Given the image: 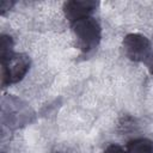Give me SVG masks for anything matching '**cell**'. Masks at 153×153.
Instances as JSON below:
<instances>
[{"label": "cell", "mask_w": 153, "mask_h": 153, "mask_svg": "<svg viewBox=\"0 0 153 153\" xmlns=\"http://www.w3.org/2000/svg\"><path fill=\"white\" fill-rule=\"evenodd\" d=\"M73 33L76 38L79 48L84 53H88L94 49L102 38V27L97 19L87 17L72 24Z\"/></svg>", "instance_id": "obj_1"}, {"label": "cell", "mask_w": 153, "mask_h": 153, "mask_svg": "<svg viewBox=\"0 0 153 153\" xmlns=\"http://www.w3.org/2000/svg\"><path fill=\"white\" fill-rule=\"evenodd\" d=\"M30 68V59L24 54L13 53L1 59V84L7 86L20 81Z\"/></svg>", "instance_id": "obj_2"}, {"label": "cell", "mask_w": 153, "mask_h": 153, "mask_svg": "<svg viewBox=\"0 0 153 153\" xmlns=\"http://www.w3.org/2000/svg\"><path fill=\"white\" fill-rule=\"evenodd\" d=\"M123 49L128 59L135 62L146 61L151 51L149 39L141 33H129L123 38Z\"/></svg>", "instance_id": "obj_3"}, {"label": "cell", "mask_w": 153, "mask_h": 153, "mask_svg": "<svg viewBox=\"0 0 153 153\" xmlns=\"http://www.w3.org/2000/svg\"><path fill=\"white\" fill-rule=\"evenodd\" d=\"M98 2L92 0H71L63 4V13L73 24L80 19L91 17L90 14L97 8Z\"/></svg>", "instance_id": "obj_4"}, {"label": "cell", "mask_w": 153, "mask_h": 153, "mask_svg": "<svg viewBox=\"0 0 153 153\" xmlns=\"http://www.w3.org/2000/svg\"><path fill=\"white\" fill-rule=\"evenodd\" d=\"M126 151L127 153H153V141L146 137L130 140Z\"/></svg>", "instance_id": "obj_5"}, {"label": "cell", "mask_w": 153, "mask_h": 153, "mask_svg": "<svg viewBox=\"0 0 153 153\" xmlns=\"http://www.w3.org/2000/svg\"><path fill=\"white\" fill-rule=\"evenodd\" d=\"M13 54V39L11 36L1 35L0 38V56L1 59Z\"/></svg>", "instance_id": "obj_6"}, {"label": "cell", "mask_w": 153, "mask_h": 153, "mask_svg": "<svg viewBox=\"0 0 153 153\" xmlns=\"http://www.w3.org/2000/svg\"><path fill=\"white\" fill-rule=\"evenodd\" d=\"M103 153H127V151L124 148H122L120 145H116V143H111L109 145Z\"/></svg>", "instance_id": "obj_7"}, {"label": "cell", "mask_w": 153, "mask_h": 153, "mask_svg": "<svg viewBox=\"0 0 153 153\" xmlns=\"http://www.w3.org/2000/svg\"><path fill=\"white\" fill-rule=\"evenodd\" d=\"M145 63H146V66H147V68H148L149 73L153 75V51H152V53L149 54V56L146 59Z\"/></svg>", "instance_id": "obj_8"}, {"label": "cell", "mask_w": 153, "mask_h": 153, "mask_svg": "<svg viewBox=\"0 0 153 153\" xmlns=\"http://www.w3.org/2000/svg\"><path fill=\"white\" fill-rule=\"evenodd\" d=\"M12 5H13V2H12V1L2 0V1H1V7H0V10H1V14H4L7 10H10V8L12 7Z\"/></svg>", "instance_id": "obj_9"}]
</instances>
